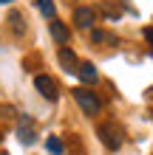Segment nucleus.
<instances>
[{"mask_svg": "<svg viewBox=\"0 0 153 155\" xmlns=\"http://www.w3.org/2000/svg\"><path fill=\"white\" fill-rule=\"evenodd\" d=\"M6 3H12V0H0V6H6Z\"/></svg>", "mask_w": 153, "mask_h": 155, "instance_id": "14", "label": "nucleus"}, {"mask_svg": "<svg viewBox=\"0 0 153 155\" xmlns=\"http://www.w3.org/2000/svg\"><path fill=\"white\" fill-rule=\"evenodd\" d=\"M74 99H77V104L82 107V113H88V116H96L99 107H102L99 96H96L94 90H85V87H77L74 90Z\"/></svg>", "mask_w": 153, "mask_h": 155, "instance_id": "1", "label": "nucleus"}, {"mask_svg": "<svg viewBox=\"0 0 153 155\" xmlns=\"http://www.w3.org/2000/svg\"><path fill=\"white\" fill-rule=\"evenodd\" d=\"M34 87H37V90H40V96H43V99H48V102H54V99L60 96L57 82H54L51 76H37V79H34Z\"/></svg>", "mask_w": 153, "mask_h": 155, "instance_id": "2", "label": "nucleus"}, {"mask_svg": "<svg viewBox=\"0 0 153 155\" xmlns=\"http://www.w3.org/2000/svg\"><path fill=\"white\" fill-rule=\"evenodd\" d=\"M99 138H102V144L108 150H119L122 147V138H119V133L113 130V124H102L99 127Z\"/></svg>", "mask_w": 153, "mask_h": 155, "instance_id": "3", "label": "nucleus"}, {"mask_svg": "<svg viewBox=\"0 0 153 155\" xmlns=\"http://www.w3.org/2000/svg\"><path fill=\"white\" fill-rule=\"evenodd\" d=\"M94 17H96L94 8H85L82 6V8H77V12H74V23L79 25V28H91V25H94Z\"/></svg>", "mask_w": 153, "mask_h": 155, "instance_id": "6", "label": "nucleus"}, {"mask_svg": "<svg viewBox=\"0 0 153 155\" xmlns=\"http://www.w3.org/2000/svg\"><path fill=\"white\" fill-rule=\"evenodd\" d=\"M37 8L46 17H54V0H37Z\"/></svg>", "mask_w": 153, "mask_h": 155, "instance_id": "11", "label": "nucleus"}, {"mask_svg": "<svg viewBox=\"0 0 153 155\" xmlns=\"http://www.w3.org/2000/svg\"><path fill=\"white\" fill-rule=\"evenodd\" d=\"M17 135H20V141L26 144V147H31V144L37 141V133H34V127H31V118H29V116H23V118H20V130H17Z\"/></svg>", "mask_w": 153, "mask_h": 155, "instance_id": "4", "label": "nucleus"}, {"mask_svg": "<svg viewBox=\"0 0 153 155\" xmlns=\"http://www.w3.org/2000/svg\"><path fill=\"white\" fill-rule=\"evenodd\" d=\"M9 23H12V31L14 34H26V25H23V14L20 12H12V14H9Z\"/></svg>", "mask_w": 153, "mask_h": 155, "instance_id": "9", "label": "nucleus"}, {"mask_svg": "<svg viewBox=\"0 0 153 155\" xmlns=\"http://www.w3.org/2000/svg\"><path fill=\"white\" fill-rule=\"evenodd\" d=\"M77 76L82 79V82H96V68H94V62H79V71H77Z\"/></svg>", "mask_w": 153, "mask_h": 155, "instance_id": "7", "label": "nucleus"}, {"mask_svg": "<svg viewBox=\"0 0 153 155\" xmlns=\"http://www.w3.org/2000/svg\"><path fill=\"white\" fill-rule=\"evenodd\" d=\"M46 150L51 155H62V141L60 138H54V135H48V141H46Z\"/></svg>", "mask_w": 153, "mask_h": 155, "instance_id": "10", "label": "nucleus"}, {"mask_svg": "<svg viewBox=\"0 0 153 155\" xmlns=\"http://www.w3.org/2000/svg\"><path fill=\"white\" fill-rule=\"evenodd\" d=\"M60 65L68 71V74H77L79 71V62H77V54L71 48H60Z\"/></svg>", "mask_w": 153, "mask_h": 155, "instance_id": "5", "label": "nucleus"}, {"mask_svg": "<svg viewBox=\"0 0 153 155\" xmlns=\"http://www.w3.org/2000/svg\"><path fill=\"white\" fill-rule=\"evenodd\" d=\"M48 25H51V37L57 40L60 45H62V42H68V28H65V25H62L60 20H51Z\"/></svg>", "mask_w": 153, "mask_h": 155, "instance_id": "8", "label": "nucleus"}, {"mask_svg": "<svg viewBox=\"0 0 153 155\" xmlns=\"http://www.w3.org/2000/svg\"><path fill=\"white\" fill-rule=\"evenodd\" d=\"M91 40H94V42H116L111 34H105V31H94V34H91Z\"/></svg>", "mask_w": 153, "mask_h": 155, "instance_id": "12", "label": "nucleus"}, {"mask_svg": "<svg viewBox=\"0 0 153 155\" xmlns=\"http://www.w3.org/2000/svg\"><path fill=\"white\" fill-rule=\"evenodd\" d=\"M145 37H148V42H150V48H153V25H150V28H145Z\"/></svg>", "mask_w": 153, "mask_h": 155, "instance_id": "13", "label": "nucleus"}]
</instances>
